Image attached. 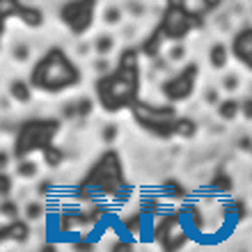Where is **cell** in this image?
Here are the masks:
<instances>
[{
	"instance_id": "obj_1",
	"label": "cell",
	"mask_w": 252,
	"mask_h": 252,
	"mask_svg": "<svg viewBox=\"0 0 252 252\" xmlns=\"http://www.w3.org/2000/svg\"><path fill=\"white\" fill-rule=\"evenodd\" d=\"M76 83H80L78 69L58 48L51 51L32 71V85L39 90H48V92H60V90H66Z\"/></svg>"
},
{
	"instance_id": "obj_2",
	"label": "cell",
	"mask_w": 252,
	"mask_h": 252,
	"mask_svg": "<svg viewBox=\"0 0 252 252\" xmlns=\"http://www.w3.org/2000/svg\"><path fill=\"white\" fill-rule=\"evenodd\" d=\"M135 87H138V83L120 78L117 73H115V76H103V78L96 83L99 99H101V103H103L106 110H120V108L133 103Z\"/></svg>"
},
{
	"instance_id": "obj_3",
	"label": "cell",
	"mask_w": 252,
	"mask_h": 252,
	"mask_svg": "<svg viewBox=\"0 0 252 252\" xmlns=\"http://www.w3.org/2000/svg\"><path fill=\"white\" fill-rule=\"evenodd\" d=\"M55 133H58V122H28L23 124V128L19 131L16 138V156L23 158L26 154H30L32 149H41L53 142Z\"/></svg>"
},
{
	"instance_id": "obj_4",
	"label": "cell",
	"mask_w": 252,
	"mask_h": 252,
	"mask_svg": "<svg viewBox=\"0 0 252 252\" xmlns=\"http://www.w3.org/2000/svg\"><path fill=\"white\" fill-rule=\"evenodd\" d=\"M133 115L140 124L156 133L158 138H170L172 135V124H174V110L172 108H158L149 106V103H135L133 106Z\"/></svg>"
},
{
	"instance_id": "obj_5",
	"label": "cell",
	"mask_w": 252,
	"mask_h": 252,
	"mask_svg": "<svg viewBox=\"0 0 252 252\" xmlns=\"http://www.w3.org/2000/svg\"><path fill=\"white\" fill-rule=\"evenodd\" d=\"M94 5H96V0H71V2H66L60 9V16L66 26H69L71 32L83 34L92 26Z\"/></svg>"
},
{
	"instance_id": "obj_6",
	"label": "cell",
	"mask_w": 252,
	"mask_h": 252,
	"mask_svg": "<svg viewBox=\"0 0 252 252\" xmlns=\"http://www.w3.org/2000/svg\"><path fill=\"white\" fill-rule=\"evenodd\" d=\"M190 30L188 26V14L184 7H167L165 16L160 21V32L163 37H170V39H184Z\"/></svg>"
},
{
	"instance_id": "obj_7",
	"label": "cell",
	"mask_w": 252,
	"mask_h": 252,
	"mask_svg": "<svg viewBox=\"0 0 252 252\" xmlns=\"http://www.w3.org/2000/svg\"><path fill=\"white\" fill-rule=\"evenodd\" d=\"M195 76H197V66L190 64L186 71H181L179 76L167 80L165 85H163V92L167 94V99H172V101L188 99L192 92V85H195Z\"/></svg>"
},
{
	"instance_id": "obj_8",
	"label": "cell",
	"mask_w": 252,
	"mask_h": 252,
	"mask_svg": "<svg viewBox=\"0 0 252 252\" xmlns=\"http://www.w3.org/2000/svg\"><path fill=\"white\" fill-rule=\"evenodd\" d=\"M234 53L239 58L241 62H246V66L252 64V30L246 28V30H241L236 34V39H234Z\"/></svg>"
},
{
	"instance_id": "obj_9",
	"label": "cell",
	"mask_w": 252,
	"mask_h": 252,
	"mask_svg": "<svg viewBox=\"0 0 252 252\" xmlns=\"http://www.w3.org/2000/svg\"><path fill=\"white\" fill-rule=\"evenodd\" d=\"M0 236L12 239V241H19V243H26V241L30 239V227H28L26 222H21V220H14L7 229H2V232H0Z\"/></svg>"
},
{
	"instance_id": "obj_10",
	"label": "cell",
	"mask_w": 252,
	"mask_h": 252,
	"mask_svg": "<svg viewBox=\"0 0 252 252\" xmlns=\"http://www.w3.org/2000/svg\"><path fill=\"white\" fill-rule=\"evenodd\" d=\"M16 14H19V19L30 28H39L41 23H44V12L37 9V7H19Z\"/></svg>"
},
{
	"instance_id": "obj_11",
	"label": "cell",
	"mask_w": 252,
	"mask_h": 252,
	"mask_svg": "<svg viewBox=\"0 0 252 252\" xmlns=\"http://www.w3.org/2000/svg\"><path fill=\"white\" fill-rule=\"evenodd\" d=\"M80 225H85L83 216H73V213H64V216H60V220H58V229H60V234L78 232Z\"/></svg>"
},
{
	"instance_id": "obj_12",
	"label": "cell",
	"mask_w": 252,
	"mask_h": 252,
	"mask_svg": "<svg viewBox=\"0 0 252 252\" xmlns=\"http://www.w3.org/2000/svg\"><path fill=\"white\" fill-rule=\"evenodd\" d=\"M209 60H211L213 69H225L227 62H229V53H227L225 44H213L211 51H209Z\"/></svg>"
},
{
	"instance_id": "obj_13",
	"label": "cell",
	"mask_w": 252,
	"mask_h": 252,
	"mask_svg": "<svg viewBox=\"0 0 252 252\" xmlns=\"http://www.w3.org/2000/svg\"><path fill=\"white\" fill-rule=\"evenodd\" d=\"M145 229V216H142V211L133 213V216H128V218L124 220V232L131 234V236H140V232Z\"/></svg>"
},
{
	"instance_id": "obj_14",
	"label": "cell",
	"mask_w": 252,
	"mask_h": 252,
	"mask_svg": "<svg viewBox=\"0 0 252 252\" xmlns=\"http://www.w3.org/2000/svg\"><path fill=\"white\" fill-rule=\"evenodd\" d=\"M9 96H14V99L21 101V103H28V101L32 99V94H30V85L23 83V80H14L12 85H9Z\"/></svg>"
},
{
	"instance_id": "obj_15",
	"label": "cell",
	"mask_w": 252,
	"mask_h": 252,
	"mask_svg": "<svg viewBox=\"0 0 252 252\" xmlns=\"http://www.w3.org/2000/svg\"><path fill=\"white\" fill-rule=\"evenodd\" d=\"M163 32L160 30H156V32L149 37V39L145 41V46H142V53L147 55V58H158V53H160V46H163Z\"/></svg>"
},
{
	"instance_id": "obj_16",
	"label": "cell",
	"mask_w": 252,
	"mask_h": 252,
	"mask_svg": "<svg viewBox=\"0 0 252 252\" xmlns=\"http://www.w3.org/2000/svg\"><path fill=\"white\" fill-rule=\"evenodd\" d=\"M172 133H177L181 138H192L197 133V124L192 120H188V117H184V120H177L172 124Z\"/></svg>"
},
{
	"instance_id": "obj_17",
	"label": "cell",
	"mask_w": 252,
	"mask_h": 252,
	"mask_svg": "<svg viewBox=\"0 0 252 252\" xmlns=\"http://www.w3.org/2000/svg\"><path fill=\"white\" fill-rule=\"evenodd\" d=\"M41 154H44V160H46V165L48 167H58L64 160V154L60 152V149H55V147L46 145V147H41Z\"/></svg>"
},
{
	"instance_id": "obj_18",
	"label": "cell",
	"mask_w": 252,
	"mask_h": 252,
	"mask_svg": "<svg viewBox=\"0 0 252 252\" xmlns=\"http://www.w3.org/2000/svg\"><path fill=\"white\" fill-rule=\"evenodd\" d=\"M120 69H138V51L126 48L120 58Z\"/></svg>"
},
{
	"instance_id": "obj_19",
	"label": "cell",
	"mask_w": 252,
	"mask_h": 252,
	"mask_svg": "<svg viewBox=\"0 0 252 252\" xmlns=\"http://www.w3.org/2000/svg\"><path fill=\"white\" fill-rule=\"evenodd\" d=\"M113 48H115V39L110 37V34H101L99 39L94 41V51H96L99 55H108Z\"/></svg>"
},
{
	"instance_id": "obj_20",
	"label": "cell",
	"mask_w": 252,
	"mask_h": 252,
	"mask_svg": "<svg viewBox=\"0 0 252 252\" xmlns=\"http://www.w3.org/2000/svg\"><path fill=\"white\" fill-rule=\"evenodd\" d=\"M16 174L23 177V179H32L34 174H37V163H32V160H21L19 167H16Z\"/></svg>"
},
{
	"instance_id": "obj_21",
	"label": "cell",
	"mask_w": 252,
	"mask_h": 252,
	"mask_svg": "<svg viewBox=\"0 0 252 252\" xmlns=\"http://www.w3.org/2000/svg\"><path fill=\"white\" fill-rule=\"evenodd\" d=\"M236 115H239V103H236V101L220 103V117H222V120H234Z\"/></svg>"
},
{
	"instance_id": "obj_22",
	"label": "cell",
	"mask_w": 252,
	"mask_h": 252,
	"mask_svg": "<svg viewBox=\"0 0 252 252\" xmlns=\"http://www.w3.org/2000/svg\"><path fill=\"white\" fill-rule=\"evenodd\" d=\"M103 21H106L108 26H117V23H122V9L120 7H108L106 14H103Z\"/></svg>"
},
{
	"instance_id": "obj_23",
	"label": "cell",
	"mask_w": 252,
	"mask_h": 252,
	"mask_svg": "<svg viewBox=\"0 0 252 252\" xmlns=\"http://www.w3.org/2000/svg\"><path fill=\"white\" fill-rule=\"evenodd\" d=\"M12 58H14L16 62L30 60V46H28V44H16V46L12 48Z\"/></svg>"
},
{
	"instance_id": "obj_24",
	"label": "cell",
	"mask_w": 252,
	"mask_h": 252,
	"mask_svg": "<svg viewBox=\"0 0 252 252\" xmlns=\"http://www.w3.org/2000/svg\"><path fill=\"white\" fill-rule=\"evenodd\" d=\"M16 9H19L16 0H0V19H7V16L16 14Z\"/></svg>"
},
{
	"instance_id": "obj_25",
	"label": "cell",
	"mask_w": 252,
	"mask_h": 252,
	"mask_svg": "<svg viewBox=\"0 0 252 252\" xmlns=\"http://www.w3.org/2000/svg\"><path fill=\"white\" fill-rule=\"evenodd\" d=\"M41 216H44V206H41L39 202H30V204L26 206V218L28 220H39Z\"/></svg>"
},
{
	"instance_id": "obj_26",
	"label": "cell",
	"mask_w": 252,
	"mask_h": 252,
	"mask_svg": "<svg viewBox=\"0 0 252 252\" xmlns=\"http://www.w3.org/2000/svg\"><path fill=\"white\" fill-rule=\"evenodd\" d=\"M211 188H216V190H232V179H229V177H225V174L220 172L218 177H216V179L211 181Z\"/></svg>"
},
{
	"instance_id": "obj_27",
	"label": "cell",
	"mask_w": 252,
	"mask_h": 252,
	"mask_svg": "<svg viewBox=\"0 0 252 252\" xmlns=\"http://www.w3.org/2000/svg\"><path fill=\"white\" fill-rule=\"evenodd\" d=\"M73 106H76V117H87V115L92 113V101L90 99L73 101Z\"/></svg>"
},
{
	"instance_id": "obj_28",
	"label": "cell",
	"mask_w": 252,
	"mask_h": 252,
	"mask_svg": "<svg viewBox=\"0 0 252 252\" xmlns=\"http://www.w3.org/2000/svg\"><path fill=\"white\" fill-rule=\"evenodd\" d=\"M0 216L14 220L16 216H19V206L14 204V202H2V204H0Z\"/></svg>"
},
{
	"instance_id": "obj_29",
	"label": "cell",
	"mask_w": 252,
	"mask_h": 252,
	"mask_svg": "<svg viewBox=\"0 0 252 252\" xmlns=\"http://www.w3.org/2000/svg\"><path fill=\"white\" fill-rule=\"evenodd\" d=\"M222 87H225L227 92H236V90H239V76H236V73H229L227 78H222Z\"/></svg>"
},
{
	"instance_id": "obj_30",
	"label": "cell",
	"mask_w": 252,
	"mask_h": 252,
	"mask_svg": "<svg viewBox=\"0 0 252 252\" xmlns=\"http://www.w3.org/2000/svg\"><path fill=\"white\" fill-rule=\"evenodd\" d=\"M184 55H186V48H184V46H172V48H170V53H167V60H170V62H179V60H184Z\"/></svg>"
},
{
	"instance_id": "obj_31",
	"label": "cell",
	"mask_w": 252,
	"mask_h": 252,
	"mask_svg": "<svg viewBox=\"0 0 252 252\" xmlns=\"http://www.w3.org/2000/svg\"><path fill=\"white\" fill-rule=\"evenodd\" d=\"M117 133H120V131H117V126L108 124L106 128H103V135H101V138L106 140V142H115V140H117Z\"/></svg>"
},
{
	"instance_id": "obj_32",
	"label": "cell",
	"mask_w": 252,
	"mask_h": 252,
	"mask_svg": "<svg viewBox=\"0 0 252 252\" xmlns=\"http://www.w3.org/2000/svg\"><path fill=\"white\" fill-rule=\"evenodd\" d=\"M128 12L133 14V16H145V5H142V2H140V0H131V2H128Z\"/></svg>"
},
{
	"instance_id": "obj_33",
	"label": "cell",
	"mask_w": 252,
	"mask_h": 252,
	"mask_svg": "<svg viewBox=\"0 0 252 252\" xmlns=\"http://www.w3.org/2000/svg\"><path fill=\"white\" fill-rule=\"evenodd\" d=\"M204 101L209 106H216V103H218V90H213V87L204 90Z\"/></svg>"
},
{
	"instance_id": "obj_34",
	"label": "cell",
	"mask_w": 252,
	"mask_h": 252,
	"mask_svg": "<svg viewBox=\"0 0 252 252\" xmlns=\"http://www.w3.org/2000/svg\"><path fill=\"white\" fill-rule=\"evenodd\" d=\"M165 190L172 192V195H177V197H184V188H181L177 181H167V184H165Z\"/></svg>"
},
{
	"instance_id": "obj_35",
	"label": "cell",
	"mask_w": 252,
	"mask_h": 252,
	"mask_svg": "<svg viewBox=\"0 0 252 252\" xmlns=\"http://www.w3.org/2000/svg\"><path fill=\"white\" fill-rule=\"evenodd\" d=\"M241 110H243V117H246V120L252 117V99L250 96H246V101L241 103Z\"/></svg>"
},
{
	"instance_id": "obj_36",
	"label": "cell",
	"mask_w": 252,
	"mask_h": 252,
	"mask_svg": "<svg viewBox=\"0 0 252 252\" xmlns=\"http://www.w3.org/2000/svg\"><path fill=\"white\" fill-rule=\"evenodd\" d=\"M115 252H131L133 250V243H128V241H117L113 246Z\"/></svg>"
},
{
	"instance_id": "obj_37",
	"label": "cell",
	"mask_w": 252,
	"mask_h": 252,
	"mask_svg": "<svg viewBox=\"0 0 252 252\" xmlns=\"http://www.w3.org/2000/svg\"><path fill=\"white\" fill-rule=\"evenodd\" d=\"M62 115H64L66 120H73V117H76V106H73V103H66V106H62Z\"/></svg>"
},
{
	"instance_id": "obj_38",
	"label": "cell",
	"mask_w": 252,
	"mask_h": 252,
	"mask_svg": "<svg viewBox=\"0 0 252 252\" xmlns=\"http://www.w3.org/2000/svg\"><path fill=\"white\" fill-rule=\"evenodd\" d=\"M9 190H12V181L7 177H0V195H7Z\"/></svg>"
},
{
	"instance_id": "obj_39",
	"label": "cell",
	"mask_w": 252,
	"mask_h": 252,
	"mask_svg": "<svg viewBox=\"0 0 252 252\" xmlns=\"http://www.w3.org/2000/svg\"><path fill=\"white\" fill-rule=\"evenodd\" d=\"M94 69H96L99 73H106L108 71V62L106 60H96L94 62Z\"/></svg>"
},
{
	"instance_id": "obj_40",
	"label": "cell",
	"mask_w": 252,
	"mask_h": 252,
	"mask_svg": "<svg viewBox=\"0 0 252 252\" xmlns=\"http://www.w3.org/2000/svg\"><path fill=\"white\" fill-rule=\"evenodd\" d=\"M239 147L243 152H250V135H243V138L239 140Z\"/></svg>"
},
{
	"instance_id": "obj_41",
	"label": "cell",
	"mask_w": 252,
	"mask_h": 252,
	"mask_svg": "<svg viewBox=\"0 0 252 252\" xmlns=\"http://www.w3.org/2000/svg\"><path fill=\"white\" fill-rule=\"evenodd\" d=\"M9 165V154L7 152H0V170H5Z\"/></svg>"
},
{
	"instance_id": "obj_42",
	"label": "cell",
	"mask_w": 252,
	"mask_h": 252,
	"mask_svg": "<svg viewBox=\"0 0 252 252\" xmlns=\"http://www.w3.org/2000/svg\"><path fill=\"white\" fill-rule=\"evenodd\" d=\"M202 2H204L206 9H216V7H220V2H222V0H202Z\"/></svg>"
},
{
	"instance_id": "obj_43",
	"label": "cell",
	"mask_w": 252,
	"mask_h": 252,
	"mask_svg": "<svg viewBox=\"0 0 252 252\" xmlns=\"http://www.w3.org/2000/svg\"><path fill=\"white\" fill-rule=\"evenodd\" d=\"M76 250H80V252H87V250H92V246H90V243H87V241H80V243H76Z\"/></svg>"
},
{
	"instance_id": "obj_44",
	"label": "cell",
	"mask_w": 252,
	"mask_h": 252,
	"mask_svg": "<svg viewBox=\"0 0 252 252\" xmlns=\"http://www.w3.org/2000/svg\"><path fill=\"white\" fill-rule=\"evenodd\" d=\"M51 186H53L51 181H41L39 186H37V190H39V195H41V192H48V190H51Z\"/></svg>"
},
{
	"instance_id": "obj_45",
	"label": "cell",
	"mask_w": 252,
	"mask_h": 252,
	"mask_svg": "<svg viewBox=\"0 0 252 252\" xmlns=\"http://www.w3.org/2000/svg\"><path fill=\"white\" fill-rule=\"evenodd\" d=\"M170 7H186V0H167Z\"/></svg>"
},
{
	"instance_id": "obj_46",
	"label": "cell",
	"mask_w": 252,
	"mask_h": 252,
	"mask_svg": "<svg viewBox=\"0 0 252 252\" xmlns=\"http://www.w3.org/2000/svg\"><path fill=\"white\" fill-rule=\"evenodd\" d=\"M78 53H80V55L87 53V46H85V44H80V46H78Z\"/></svg>"
},
{
	"instance_id": "obj_47",
	"label": "cell",
	"mask_w": 252,
	"mask_h": 252,
	"mask_svg": "<svg viewBox=\"0 0 252 252\" xmlns=\"http://www.w3.org/2000/svg\"><path fill=\"white\" fill-rule=\"evenodd\" d=\"M0 21H2V19H0ZM0 32H2V23H0Z\"/></svg>"
}]
</instances>
